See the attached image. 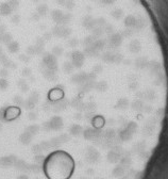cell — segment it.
I'll return each mask as SVG.
<instances>
[{"label": "cell", "mask_w": 168, "mask_h": 179, "mask_svg": "<svg viewBox=\"0 0 168 179\" xmlns=\"http://www.w3.org/2000/svg\"><path fill=\"white\" fill-rule=\"evenodd\" d=\"M68 106H69V101L66 99V98L63 97V98H61V99L51 101V111L59 113L61 111H64Z\"/></svg>", "instance_id": "obj_1"}, {"label": "cell", "mask_w": 168, "mask_h": 179, "mask_svg": "<svg viewBox=\"0 0 168 179\" xmlns=\"http://www.w3.org/2000/svg\"><path fill=\"white\" fill-rule=\"evenodd\" d=\"M4 48H6V52L9 53V55H19L20 50H21V44L19 41H17V40L14 39L13 41L10 42L6 46H4Z\"/></svg>", "instance_id": "obj_2"}, {"label": "cell", "mask_w": 168, "mask_h": 179, "mask_svg": "<svg viewBox=\"0 0 168 179\" xmlns=\"http://www.w3.org/2000/svg\"><path fill=\"white\" fill-rule=\"evenodd\" d=\"M20 115L19 107H6V113H4V119L6 122L14 121Z\"/></svg>", "instance_id": "obj_3"}, {"label": "cell", "mask_w": 168, "mask_h": 179, "mask_svg": "<svg viewBox=\"0 0 168 179\" xmlns=\"http://www.w3.org/2000/svg\"><path fill=\"white\" fill-rule=\"evenodd\" d=\"M48 124H49V126H50L51 130H54V131L61 130L64 126L63 119L61 116H59V115H54V116L51 117V119L48 121Z\"/></svg>", "instance_id": "obj_4"}, {"label": "cell", "mask_w": 168, "mask_h": 179, "mask_svg": "<svg viewBox=\"0 0 168 179\" xmlns=\"http://www.w3.org/2000/svg\"><path fill=\"white\" fill-rule=\"evenodd\" d=\"M18 158L15 155H10V156H6L0 158V166L1 168H11L14 166L15 162L17 161Z\"/></svg>", "instance_id": "obj_5"}, {"label": "cell", "mask_w": 168, "mask_h": 179, "mask_svg": "<svg viewBox=\"0 0 168 179\" xmlns=\"http://www.w3.org/2000/svg\"><path fill=\"white\" fill-rule=\"evenodd\" d=\"M69 105L72 106L74 109L77 110L78 112H84V107H85V101L83 98H81L80 96L74 97L72 100L69 101Z\"/></svg>", "instance_id": "obj_6"}, {"label": "cell", "mask_w": 168, "mask_h": 179, "mask_svg": "<svg viewBox=\"0 0 168 179\" xmlns=\"http://www.w3.org/2000/svg\"><path fill=\"white\" fill-rule=\"evenodd\" d=\"M83 127L79 124H74L69 127V134L72 136H81L83 134Z\"/></svg>", "instance_id": "obj_7"}, {"label": "cell", "mask_w": 168, "mask_h": 179, "mask_svg": "<svg viewBox=\"0 0 168 179\" xmlns=\"http://www.w3.org/2000/svg\"><path fill=\"white\" fill-rule=\"evenodd\" d=\"M62 69L65 74L67 75H72L76 69L75 65L72 64V62L70 60H65L63 62V65H62Z\"/></svg>", "instance_id": "obj_8"}, {"label": "cell", "mask_w": 168, "mask_h": 179, "mask_svg": "<svg viewBox=\"0 0 168 179\" xmlns=\"http://www.w3.org/2000/svg\"><path fill=\"white\" fill-rule=\"evenodd\" d=\"M14 166L16 168V169L23 172V173H29V164L26 161H23V160L17 159V161L14 164Z\"/></svg>", "instance_id": "obj_9"}, {"label": "cell", "mask_w": 168, "mask_h": 179, "mask_svg": "<svg viewBox=\"0 0 168 179\" xmlns=\"http://www.w3.org/2000/svg\"><path fill=\"white\" fill-rule=\"evenodd\" d=\"M32 138L33 136L31 135V134L28 133L27 131H25V132H23L19 135V142L23 145H29L32 141Z\"/></svg>", "instance_id": "obj_10"}, {"label": "cell", "mask_w": 168, "mask_h": 179, "mask_svg": "<svg viewBox=\"0 0 168 179\" xmlns=\"http://www.w3.org/2000/svg\"><path fill=\"white\" fill-rule=\"evenodd\" d=\"M17 86H18V89H19L20 91L23 92V93H26V92H28V91H29V89H30L29 83H28L27 80H26L25 78L18 79V81H17Z\"/></svg>", "instance_id": "obj_11"}, {"label": "cell", "mask_w": 168, "mask_h": 179, "mask_svg": "<svg viewBox=\"0 0 168 179\" xmlns=\"http://www.w3.org/2000/svg\"><path fill=\"white\" fill-rule=\"evenodd\" d=\"M39 129H41V127H39V125H30V126H28L27 128H26V131H27L28 133L31 134L32 136H34L39 132Z\"/></svg>", "instance_id": "obj_12"}, {"label": "cell", "mask_w": 168, "mask_h": 179, "mask_svg": "<svg viewBox=\"0 0 168 179\" xmlns=\"http://www.w3.org/2000/svg\"><path fill=\"white\" fill-rule=\"evenodd\" d=\"M39 93L37 91H32L31 93H30V95H29V97H28V99L29 100H31L32 102H34L35 105H36L37 102L39 101Z\"/></svg>", "instance_id": "obj_13"}, {"label": "cell", "mask_w": 168, "mask_h": 179, "mask_svg": "<svg viewBox=\"0 0 168 179\" xmlns=\"http://www.w3.org/2000/svg\"><path fill=\"white\" fill-rule=\"evenodd\" d=\"M21 77L23 78H31L32 77V69L29 66H25L21 69Z\"/></svg>", "instance_id": "obj_14"}, {"label": "cell", "mask_w": 168, "mask_h": 179, "mask_svg": "<svg viewBox=\"0 0 168 179\" xmlns=\"http://www.w3.org/2000/svg\"><path fill=\"white\" fill-rule=\"evenodd\" d=\"M13 102L16 107H23V102H25V99L23 98V96L20 95H15L13 97Z\"/></svg>", "instance_id": "obj_15"}, {"label": "cell", "mask_w": 168, "mask_h": 179, "mask_svg": "<svg viewBox=\"0 0 168 179\" xmlns=\"http://www.w3.org/2000/svg\"><path fill=\"white\" fill-rule=\"evenodd\" d=\"M42 172V168L41 165L34 163V164H29V173H33V174H39Z\"/></svg>", "instance_id": "obj_16"}, {"label": "cell", "mask_w": 168, "mask_h": 179, "mask_svg": "<svg viewBox=\"0 0 168 179\" xmlns=\"http://www.w3.org/2000/svg\"><path fill=\"white\" fill-rule=\"evenodd\" d=\"M35 103L34 102H32L31 100H29V99H26L25 100V102H23V107L25 108L26 110H29V111H33L34 110V108H35Z\"/></svg>", "instance_id": "obj_17"}, {"label": "cell", "mask_w": 168, "mask_h": 179, "mask_svg": "<svg viewBox=\"0 0 168 179\" xmlns=\"http://www.w3.org/2000/svg\"><path fill=\"white\" fill-rule=\"evenodd\" d=\"M49 143H50V145H51V148H58V147H60V146L62 145V143L60 142V140L58 139V136H56V138L51 139V140L49 141Z\"/></svg>", "instance_id": "obj_18"}, {"label": "cell", "mask_w": 168, "mask_h": 179, "mask_svg": "<svg viewBox=\"0 0 168 179\" xmlns=\"http://www.w3.org/2000/svg\"><path fill=\"white\" fill-rule=\"evenodd\" d=\"M9 88V82L6 79L0 78V91H6V89Z\"/></svg>", "instance_id": "obj_19"}, {"label": "cell", "mask_w": 168, "mask_h": 179, "mask_svg": "<svg viewBox=\"0 0 168 179\" xmlns=\"http://www.w3.org/2000/svg\"><path fill=\"white\" fill-rule=\"evenodd\" d=\"M34 162H35V163H36V164H39V165H42V164L45 162V156H43L42 154L35 155V157H34Z\"/></svg>", "instance_id": "obj_20"}, {"label": "cell", "mask_w": 168, "mask_h": 179, "mask_svg": "<svg viewBox=\"0 0 168 179\" xmlns=\"http://www.w3.org/2000/svg\"><path fill=\"white\" fill-rule=\"evenodd\" d=\"M10 70L9 69H6V68H4V67H1L0 68V78H4V79H6L9 77V75H10Z\"/></svg>", "instance_id": "obj_21"}, {"label": "cell", "mask_w": 168, "mask_h": 179, "mask_svg": "<svg viewBox=\"0 0 168 179\" xmlns=\"http://www.w3.org/2000/svg\"><path fill=\"white\" fill-rule=\"evenodd\" d=\"M39 145H41L43 152H44V150L51 149V145H50V143H49V141H43V142L39 143Z\"/></svg>", "instance_id": "obj_22"}, {"label": "cell", "mask_w": 168, "mask_h": 179, "mask_svg": "<svg viewBox=\"0 0 168 179\" xmlns=\"http://www.w3.org/2000/svg\"><path fill=\"white\" fill-rule=\"evenodd\" d=\"M42 152H43V149L39 144H35L32 146V152L34 155H39V154H42Z\"/></svg>", "instance_id": "obj_23"}, {"label": "cell", "mask_w": 168, "mask_h": 179, "mask_svg": "<svg viewBox=\"0 0 168 179\" xmlns=\"http://www.w3.org/2000/svg\"><path fill=\"white\" fill-rule=\"evenodd\" d=\"M58 139L60 140V142L63 144V143H67L68 141H69V135H68L67 133H62L61 135L58 136Z\"/></svg>", "instance_id": "obj_24"}, {"label": "cell", "mask_w": 168, "mask_h": 179, "mask_svg": "<svg viewBox=\"0 0 168 179\" xmlns=\"http://www.w3.org/2000/svg\"><path fill=\"white\" fill-rule=\"evenodd\" d=\"M28 119H29L30 121H35V119H37V113L34 111H30L28 113Z\"/></svg>", "instance_id": "obj_25"}, {"label": "cell", "mask_w": 168, "mask_h": 179, "mask_svg": "<svg viewBox=\"0 0 168 179\" xmlns=\"http://www.w3.org/2000/svg\"><path fill=\"white\" fill-rule=\"evenodd\" d=\"M42 128H43V130H44V131H46V132H48V131H51L50 126H49L48 122H46V123H44V124H43Z\"/></svg>", "instance_id": "obj_26"}, {"label": "cell", "mask_w": 168, "mask_h": 179, "mask_svg": "<svg viewBox=\"0 0 168 179\" xmlns=\"http://www.w3.org/2000/svg\"><path fill=\"white\" fill-rule=\"evenodd\" d=\"M75 119H77V121H78V119H79V121H81V119H84V115L82 114V112H77L75 114Z\"/></svg>", "instance_id": "obj_27"}, {"label": "cell", "mask_w": 168, "mask_h": 179, "mask_svg": "<svg viewBox=\"0 0 168 179\" xmlns=\"http://www.w3.org/2000/svg\"><path fill=\"white\" fill-rule=\"evenodd\" d=\"M17 179H29V177H28L27 175H25V174H23V175H19V176H18Z\"/></svg>", "instance_id": "obj_28"}, {"label": "cell", "mask_w": 168, "mask_h": 179, "mask_svg": "<svg viewBox=\"0 0 168 179\" xmlns=\"http://www.w3.org/2000/svg\"><path fill=\"white\" fill-rule=\"evenodd\" d=\"M0 129H1V124H0Z\"/></svg>", "instance_id": "obj_29"}]
</instances>
